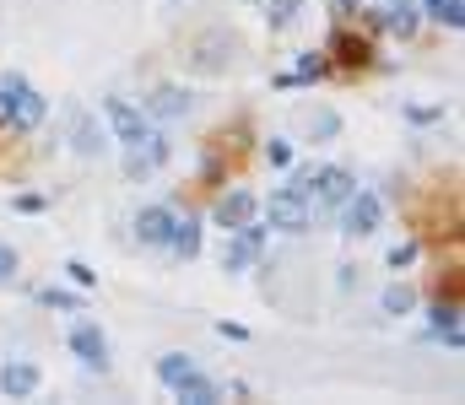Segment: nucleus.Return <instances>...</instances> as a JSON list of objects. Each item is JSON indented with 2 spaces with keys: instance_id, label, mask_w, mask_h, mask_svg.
I'll return each mask as SVG.
<instances>
[{
  "instance_id": "6ab92c4d",
  "label": "nucleus",
  "mask_w": 465,
  "mask_h": 405,
  "mask_svg": "<svg viewBox=\"0 0 465 405\" xmlns=\"http://www.w3.org/2000/svg\"><path fill=\"white\" fill-rule=\"evenodd\" d=\"M379 308L401 319V314H412V308H417V292H412L406 281H395V287H385V298H379Z\"/></svg>"
},
{
  "instance_id": "f03ea898",
  "label": "nucleus",
  "mask_w": 465,
  "mask_h": 405,
  "mask_svg": "<svg viewBox=\"0 0 465 405\" xmlns=\"http://www.w3.org/2000/svg\"><path fill=\"white\" fill-rule=\"evenodd\" d=\"M260 211H265V222H271V227H282V233H303V227H309V216H314V206H309L293 184H287V189H276Z\"/></svg>"
},
{
  "instance_id": "c85d7f7f",
  "label": "nucleus",
  "mask_w": 465,
  "mask_h": 405,
  "mask_svg": "<svg viewBox=\"0 0 465 405\" xmlns=\"http://www.w3.org/2000/svg\"><path fill=\"white\" fill-rule=\"evenodd\" d=\"M11 276H16V249H11V244H0V287H5Z\"/></svg>"
},
{
  "instance_id": "393cba45",
  "label": "nucleus",
  "mask_w": 465,
  "mask_h": 405,
  "mask_svg": "<svg viewBox=\"0 0 465 405\" xmlns=\"http://www.w3.org/2000/svg\"><path fill=\"white\" fill-rule=\"evenodd\" d=\"M309 130H314V141H330V135L341 130V119H336V114L325 108V114H314V124H309Z\"/></svg>"
},
{
  "instance_id": "aec40b11",
  "label": "nucleus",
  "mask_w": 465,
  "mask_h": 405,
  "mask_svg": "<svg viewBox=\"0 0 465 405\" xmlns=\"http://www.w3.org/2000/svg\"><path fill=\"white\" fill-rule=\"evenodd\" d=\"M70 141H76V152H81V157H98V152H103V135H98V124H92L87 114L76 119V135H70Z\"/></svg>"
},
{
  "instance_id": "2eb2a0df",
  "label": "nucleus",
  "mask_w": 465,
  "mask_h": 405,
  "mask_svg": "<svg viewBox=\"0 0 465 405\" xmlns=\"http://www.w3.org/2000/svg\"><path fill=\"white\" fill-rule=\"evenodd\" d=\"M168 249H173L179 260H195V254H200V222H195V216H173Z\"/></svg>"
},
{
  "instance_id": "7ed1b4c3",
  "label": "nucleus",
  "mask_w": 465,
  "mask_h": 405,
  "mask_svg": "<svg viewBox=\"0 0 465 405\" xmlns=\"http://www.w3.org/2000/svg\"><path fill=\"white\" fill-rule=\"evenodd\" d=\"M352 189H358V184H352V173H347V168H320V173H309V184H303L298 195H303L309 206H330V211H336Z\"/></svg>"
},
{
  "instance_id": "f3484780",
  "label": "nucleus",
  "mask_w": 465,
  "mask_h": 405,
  "mask_svg": "<svg viewBox=\"0 0 465 405\" xmlns=\"http://www.w3.org/2000/svg\"><path fill=\"white\" fill-rule=\"evenodd\" d=\"M173 395H179L184 405H217V400H222V384H211V379L190 373V379H179V384H173Z\"/></svg>"
},
{
  "instance_id": "cd10ccee",
  "label": "nucleus",
  "mask_w": 465,
  "mask_h": 405,
  "mask_svg": "<svg viewBox=\"0 0 465 405\" xmlns=\"http://www.w3.org/2000/svg\"><path fill=\"white\" fill-rule=\"evenodd\" d=\"M11 211H22V216H38V211H43V195H16V200H11Z\"/></svg>"
},
{
  "instance_id": "ddd939ff",
  "label": "nucleus",
  "mask_w": 465,
  "mask_h": 405,
  "mask_svg": "<svg viewBox=\"0 0 465 405\" xmlns=\"http://www.w3.org/2000/svg\"><path fill=\"white\" fill-rule=\"evenodd\" d=\"M433 336H439V341H450L455 352L465 346V330H460V298H450V303H439V308H433Z\"/></svg>"
},
{
  "instance_id": "9b49d317",
  "label": "nucleus",
  "mask_w": 465,
  "mask_h": 405,
  "mask_svg": "<svg viewBox=\"0 0 465 405\" xmlns=\"http://www.w3.org/2000/svg\"><path fill=\"white\" fill-rule=\"evenodd\" d=\"M325 54H330V65H341V70H363V65H368V43L352 38V32H336Z\"/></svg>"
},
{
  "instance_id": "7c9ffc66",
  "label": "nucleus",
  "mask_w": 465,
  "mask_h": 405,
  "mask_svg": "<svg viewBox=\"0 0 465 405\" xmlns=\"http://www.w3.org/2000/svg\"><path fill=\"white\" fill-rule=\"evenodd\" d=\"M217 336H222V341H249V330H244V325H228V319L217 325Z\"/></svg>"
},
{
  "instance_id": "a878e982",
  "label": "nucleus",
  "mask_w": 465,
  "mask_h": 405,
  "mask_svg": "<svg viewBox=\"0 0 465 405\" xmlns=\"http://www.w3.org/2000/svg\"><path fill=\"white\" fill-rule=\"evenodd\" d=\"M265 162L271 168H293V146L287 141H265Z\"/></svg>"
},
{
  "instance_id": "2f4dec72",
  "label": "nucleus",
  "mask_w": 465,
  "mask_h": 405,
  "mask_svg": "<svg viewBox=\"0 0 465 405\" xmlns=\"http://www.w3.org/2000/svg\"><path fill=\"white\" fill-rule=\"evenodd\" d=\"M358 5H363V0H330V16H336V22H347Z\"/></svg>"
},
{
  "instance_id": "5701e85b",
  "label": "nucleus",
  "mask_w": 465,
  "mask_h": 405,
  "mask_svg": "<svg viewBox=\"0 0 465 405\" xmlns=\"http://www.w3.org/2000/svg\"><path fill=\"white\" fill-rule=\"evenodd\" d=\"M49 308H65V314H81V292H65V287H43L38 292Z\"/></svg>"
},
{
  "instance_id": "f257e3e1",
  "label": "nucleus",
  "mask_w": 465,
  "mask_h": 405,
  "mask_svg": "<svg viewBox=\"0 0 465 405\" xmlns=\"http://www.w3.org/2000/svg\"><path fill=\"white\" fill-rule=\"evenodd\" d=\"M336 211H341V233H347V238H368V233H379V222H385V206H379V195H368V189H352Z\"/></svg>"
},
{
  "instance_id": "20e7f679",
  "label": "nucleus",
  "mask_w": 465,
  "mask_h": 405,
  "mask_svg": "<svg viewBox=\"0 0 465 405\" xmlns=\"http://www.w3.org/2000/svg\"><path fill=\"white\" fill-rule=\"evenodd\" d=\"M260 249H265V227H255V222L233 227V244L222 249V271H228V276H244V271L260 260Z\"/></svg>"
},
{
  "instance_id": "9d476101",
  "label": "nucleus",
  "mask_w": 465,
  "mask_h": 405,
  "mask_svg": "<svg viewBox=\"0 0 465 405\" xmlns=\"http://www.w3.org/2000/svg\"><path fill=\"white\" fill-rule=\"evenodd\" d=\"M38 384H43L38 363H5V368H0V395H11V400H27Z\"/></svg>"
},
{
  "instance_id": "6e6552de",
  "label": "nucleus",
  "mask_w": 465,
  "mask_h": 405,
  "mask_svg": "<svg viewBox=\"0 0 465 405\" xmlns=\"http://www.w3.org/2000/svg\"><path fill=\"white\" fill-rule=\"evenodd\" d=\"M103 114H108V124H114V135H119V146H135L141 135H146V119L125 103V97H108L103 103Z\"/></svg>"
},
{
  "instance_id": "423d86ee",
  "label": "nucleus",
  "mask_w": 465,
  "mask_h": 405,
  "mask_svg": "<svg viewBox=\"0 0 465 405\" xmlns=\"http://www.w3.org/2000/svg\"><path fill=\"white\" fill-rule=\"evenodd\" d=\"M70 352H76L81 368H98V373L108 368V341H103L98 325H76V330H70Z\"/></svg>"
},
{
  "instance_id": "4be33fe9",
  "label": "nucleus",
  "mask_w": 465,
  "mask_h": 405,
  "mask_svg": "<svg viewBox=\"0 0 465 405\" xmlns=\"http://www.w3.org/2000/svg\"><path fill=\"white\" fill-rule=\"evenodd\" d=\"M22 92H27V76H22V70H5V76H0V114H11V103H16Z\"/></svg>"
},
{
  "instance_id": "b1692460",
  "label": "nucleus",
  "mask_w": 465,
  "mask_h": 405,
  "mask_svg": "<svg viewBox=\"0 0 465 405\" xmlns=\"http://www.w3.org/2000/svg\"><path fill=\"white\" fill-rule=\"evenodd\" d=\"M325 70H330V60H325V54H314V49H309V54H303V60H298V70H293V76H298V81H320V76H325Z\"/></svg>"
},
{
  "instance_id": "dca6fc26",
  "label": "nucleus",
  "mask_w": 465,
  "mask_h": 405,
  "mask_svg": "<svg viewBox=\"0 0 465 405\" xmlns=\"http://www.w3.org/2000/svg\"><path fill=\"white\" fill-rule=\"evenodd\" d=\"M379 22H385L390 32L412 38V32H417V22H423V11H417V0H390V5L379 11Z\"/></svg>"
},
{
  "instance_id": "bb28decb",
  "label": "nucleus",
  "mask_w": 465,
  "mask_h": 405,
  "mask_svg": "<svg viewBox=\"0 0 465 405\" xmlns=\"http://www.w3.org/2000/svg\"><path fill=\"white\" fill-rule=\"evenodd\" d=\"M412 260H417V238H406V244H395V249H390V265H395V271H406Z\"/></svg>"
},
{
  "instance_id": "39448f33",
  "label": "nucleus",
  "mask_w": 465,
  "mask_h": 405,
  "mask_svg": "<svg viewBox=\"0 0 465 405\" xmlns=\"http://www.w3.org/2000/svg\"><path fill=\"white\" fill-rule=\"evenodd\" d=\"M228 60H233V38H222V32H206V38H195V54H190V65H195L200 76H217V70H228Z\"/></svg>"
},
{
  "instance_id": "412c9836",
  "label": "nucleus",
  "mask_w": 465,
  "mask_h": 405,
  "mask_svg": "<svg viewBox=\"0 0 465 405\" xmlns=\"http://www.w3.org/2000/svg\"><path fill=\"white\" fill-rule=\"evenodd\" d=\"M303 16V0H271V11H265V22H271V32H282V27H293Z\"/></svg>"
},
{
  "instance_id": "1a4fd4ad",
  "label": "nucleus",
  "mask_w": 465,
  "mask_h": 405,
  "mask_svg": "<svg viewBox=\"0 0 465 405\" xmlns=\"http://www.w3.org/2000/svg\"><path fill=\"white\" fill-rule=\"evenodd\" d=\"M168 233H173V211H168V206H146V211L135 216V238H141L146 249H163Z\"/></svg>"
},
{
  "instance_id": "c756f323",
  "label": "nucleus",
  "mask_w": 465,
  "mask_h": 405,
  "mask_svg": "<svg viewBox=\"0 0 465 405\" xmlns=\"http://www.w3.org/2000/svg\"><path fill=\"white\" fill-rule=\"evenodd\" d=\"M65 271H70V281H76V287H92V281H98V276H92L81 260H65Z\"/></svg>"
},
{
  "instance_id": "a211bd4d",
  "label": "nucleus",
  "mask_w": 465,
  "mask_h": 405,
  "mask_svg": "<svg viewBox=\"0 0 465 405\" xmlns=\"http://www.w3.org/2000/svg\"><path fill=\"white\" fill-rule=\"evenodd\" d=\"M190 373H195V363H190L184 352H163V357H157V379H163L168 390H173L179 379H190Z\"/></svg>"
},
{
  "instance_id": "4468645a",
  "label": "nucleus",
  "mask_w": 465,
  "mask_h": 405,
  "mask_svg": "<svg viewBox=\"0 0 465 405\" xmlns=\"http://www.w3.org/2000/svg\"><path fill=\"white\" fill-rule=\"evenodd\" d=\"M43 114H49V103H43V97H38V92L27 87V92H22V97L11 103V114H5V119H11L16 130H38V124H43Z\"/></svg>"
},
{
  "instance_id": "f8f14e48",
  "label": "nucleus",
  "mask_w": 465,
  "mask_h": 405,
  "mask_svg": "<svg viewBox=\"0 0 465 405\" xmlns=\"http://www.w3.org/2000/svg\"><path fill=\"white\" fill-rule=\"evenodd\" d=\"M146 114H152V119H179V114H190V92H184V87H157V92L146 97Z\"/></svg>"
},
{
  "instance_id": "0eeeda50",
  "label": "nucleus",
  "mask_w": 465,
  "mask_h": 405,
  "mask_svg": "<svg viewBox=\"0 0 465 405\" xmlns=\"http://www.w3.org/2000/svg\"><path fill=\"white\" fill-rule=\"evenodd\" d=\"M255 211H260V200H255L249 189H228V195L217 200V211H211V216H217V227H228V233H233V227L255 222Z\"/></svg>"
}]
</instances>
